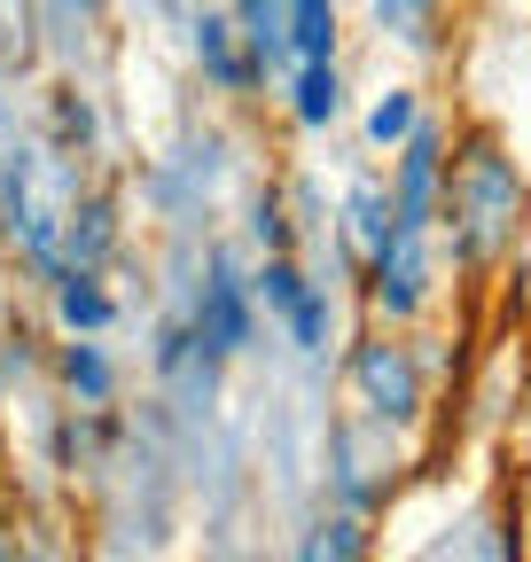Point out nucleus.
<instances>
[{"label": "nucleus", "instance_id": "f257e3e1", "mask_svg": "<svg viewBox=\"0 0 531 562\" xmlns=\"http://www.w3.org/2000/svg\"><path fill=\"white\" fill-rule=\"evenodd\" d=\"M445 203H453V243H461L470 266H493V258L516 250V235H523V180H516V165L493 149V140H470V157L453 165Z\"/></svg>", "mask_w": 531, "mask_h": 562}, {"label": "nucleus", "instance_id": "f03ea898", "mask_svg": "<svg viewBox=\"0 0 531 562\" xmlns=\"http://www.w3.org/2000/svg\"><path fill=\"white\" fill-rule=\"evenodd\" d=\"M352 383H360V398H368L383 422H415V414H422V368H415L407 344H360Z\"/></svg>", "mask_w": 531, "mask_h": 562}, {"label": "nucleus", "instance_id": "7ed1b4c3", "mask_svg": "<svg viewBox=\"0 0 531 562\" xmlns=\"http://www.w3.org/2000/svg\"><path fill=\"white\" fill-rule=\"evenodd\" d=\"M438 188H445V149H438L430 125H415L407 157H398V227H407V235H422L438 220Z\"/></svg>", "mask_w": 531, "mask_h": 562}, {"label": "nucleus", "instance_id": "20e7f679", "mask_svg": "<svg viewBox=\"0 0 531 562\" xmlns=\"http://www.w3.org/2000/svg\"><path fill=\"white\" fill-rule=\"evenodd\" d=\"M422 281H430V266H422V235L398 227V235L375 250V297H383L391 313H415V305H422Z\"/></svg>", "mask_w": 531, "mask_h": 562}, {"label": "nucleus", "instance_id": "39448f33", "mask_svg": "<svg viewBox=\"0 0 531 562\" xmlns=\"http://www.w3.org/2000/svg\"><path fill=\"white\" fill-rule=\"evenodd\" d=\"M195 321H204V344H212V351H242V344H250L242 281H235V273H212V281H204V313H195Z\"/></svg>", "mask_w": 531, "mask_h": 562}, {"label": "nucleus", "instance_id": "423d86ee", "mask_svg": "<svg viewBox=\"0 0 531 562\" xmlns=\"http://www.w3.org/2000/svg\"><path fill=\"white\" fill-rule=\"evenodd\" d=\"M422 562H516V547H508V531H500L493 516H461V524H445V531L430 539Z\"/></svg>", "mask_w": 531, "mask_h": 562}, {"label": "nucleus", "instance_id": "0eeeda50", "mask_svg": "<svg viewBox=\"0 0 531 562\" xmlns=\"http://www.w3.org/2000/svg\"><path fill=\"white\" fill-rule=\"evenodd\" d=\"M290 47L305 63H328L337 55V0H290Z\"/></svg>", "mask_w": 531, "mask_h": 562}, {"label": "nucleus", "instance_id": "6e6552de", "mask_svg": "<svg viewBox=\"0 0 531 562\" xmlns=\"http://www.w3.org/2000/svg\"><path fill=\"white\" fill-rule=\"evenodd\" d=\"M344 110V87H337V63H305V79H297V117L305 125H328Z\"/></svg>", "mask_w": 531, "mask_h": 562}, {"label": "nucleus", "instance_id": "1a4fd4ad", "mask_svg": "<svg viewBox=\"0 0 531 562\" xmlns=\"http://www.w3.org/2000/svg\"><path fill=\"white\" fill-rule=\"evenodd\" d=\"M352 235L368 243V250H383L391 235H398V203H383V188H352Z\"/></svg>", "mask_w": 531, "mask_h": 562}, {"label": "nucleus", "instance_id": "9d476101", "mask_svg": "<svg viewBox=\"0 0 531 562\" xmlns=\"http://www.w3.org/2000/svg\"><path fill=\"white\" fill-rule=\"evenodd\" d=\"M242 24H250L258 63H274V55L290 47V16H282V0H242Z\"/></svg>", "mask_w": 531, "mask_h": 562}, {"label": "nucleus", "instance_id": "9b49d317", "mask_svg": "<svg viewBox=\"0 0 531 562\" xmlns=\"http://www.w3.org/2000/svg\"><path fill=\"white\" fill-rule=\"evenodd\" d=\"M430 9H438V0H375L383 32H398L407 47H430Z\"/></svg>", "mask_w": 531, "mask_h": 562}, {"label": "nucleus", "instance_id": "f8f14e48", "mask_svg": "<svg viewBox=\"0 0 531 562\" xmlns=\"http://www.w3.org/2000/svg\"><path fill=\"white\" fill-rule=\"evenodd\" d=\"M360 554V524L352 516H328L313 539H305V562H352Z\"/></svg>", "mask_w": 531, "mask_h": 562}, {"label": "nucleus", "instance_id": "ddd939ff", "mask_svg": "<svg viewBox=\"0 0 531 562\" xmlns=\"http://www.w3.org/2000/svg\"><path fill=\"white\" fill-rule=\"evenodd\" d=\"M368 133L383 140V149H391V140H407V133H415V94H383L375 117H368Z\"/></svg>", "mask_w": 531, "mask_h": 562}, {"label": "nucleus", "instance_id": "4468645a", "mask_svg": "<svg viewBox=\"0 0 531 562\" xmlns=\"http://www.w3.org/2000/svg\"><path fill=\"white\" fill-rule=\"evenodd\" d=\"M63 321H71V328H102L110 321V297L87 290V281H71V290H63Z\"/></svg>", "mask_w": 531, "mask_h": 562}, {"label": "nucleus", "instance_id": "2eb2a0df", "mask_svg": "<svg viewBox=\"0 0 531 562\" xmlns=\"http://www.w3.org/2000/svg\"><path fill=\"white\" fill-rule=\"evenodd\" d=\"M204 63L219 70V79H227V87H242V79H250V70L235 63V47H227V24H219V16H204Z\"/></svg>", "mask_w": 531, "mask_h": 562}, {"label": "nucleus", "instance_id": "dca6fc26", "mask_svg": "<svg viewBox=\"0 0 531 562\" xmlns=\"http://www.w3.org/2000/svg\"><path fill=\"white\" fill-rule=\"evenodd\" d=\"M290 328H297V344L320 351V344H328V305H320V297H297V305H290Z\"/></svg>", "mask_w": 531, "mask_h": 562}, {"label": "nucleus", "instance_id": "f3484780", "mask_svg": "<svg viewBox=\"0 0 531 562\" xmlns=\"http://www.w3.org/2000/svg\"><path fill=\"white\" fill-rule=\"evenodd\" d=\"M63 368H71V383H79L87 398H102V391H110V368L94 360V351H71V360H63Z\"/></svg>", "mask_w": 531, "mask_h": 562}, {"label": "nucleus", "instance_id": "a211bd4d", "mask_svg": "<svg viewBox=\"0 0 531 562\" xmlns=\"http://www.w3.org/2000/svg\"><path fill=\"white\" fill-rule=\"evenodd\" d=\"M297 297H305V290H297V273H290V266H266V305H282V313H290Z\"/></svg>", "mask_w": 531, "mask_h": 562}]
</instances>
